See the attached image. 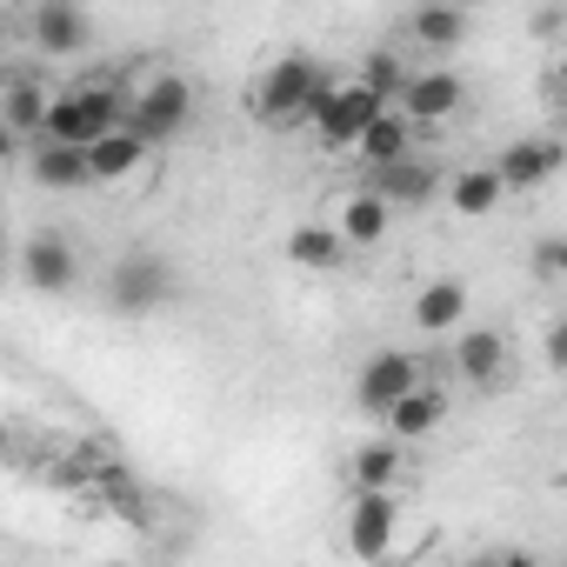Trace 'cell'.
<instances>
[{"label": "cell", "instance_id": "obj_1", "mask_svg": "<svg viewBox=\"0 0 567 567\" xmlns=\"http://www.w3.org/2000/svg\"><path fill=\"white\" fill-rule=\"evenodd\" d=\"M174 295H181V274H174V260L154 254V247L114 254V267H107V280H101V301H107V315H121V321H147V315H161Z\"/></svg>", "mask_w": 567, "mask_h": 567}, {"label": "cell", "instance_id": "obj_2", "mask_svg": "<svg viewBox=\"0 0 567 567\" xmlns=\"http://www.w3.org/2000/svg\"><path fill=\"white\" fill-rule=\"evenodd\" d=\"M401 527H408V501H401V487H354V501H348V527H341V547H348L354 560H394V554H408Z\"/></svg>", "mask_w": 567, "mask_h": 567}, {"label": "cell", "instance_id": "obj_3", "mask_svg": "<svg viewBox=\"0 0 567 567\" xmlns=\"http://www.w3.org/2000/svg\"><path fill=\"white\" fill-rule=\"evenodd\" d=\"M321 74H328V68H321L315 54H280V61H267L260 81H254V94H247V114L267 121V127L308 121V94L321 87Z\"/></svg>", "mask_w": 567, "mask_h": 567}, {"label": "cell", "instance_id": "obj_4", "mask_svg": "<svg viewBox=\"0 0 567 567\" xmlns=\"http://www.w3.org/2000/svg\"><path fill=\"white\" fill-rule=\"evenodd\" d=\"M187 121H194V81H187V74L161 68V74H147V87H134V114H127V127H141L154 147L174 141Z\"/></svg>", "mask_w": 567, "mask_h": 567}, {"label": "cell", "instance_id": "obj_5", "mask_svg": "<svg viewBox=\"0 0 567 567\" xmlns=\"http://www.w3.org/2000/svg\"><path fill=\"white\" fill-rule=\"evenodd\" d=\"M21 280H28L34 295H48V301L74 295V288H81V247H74L68 234H54V227L28 234V247H21Z\"/></svg>", "mask_w": 567, "mask_h": 567}, {"label": "cell", "instance_id": "obj_6", "mask_svg": "<svg viewBox=\"0 0 567 567\" xmlns=\"http://www.w3.org/2000/svg\"><path fill=\"white\" fill-rule=\"evenodd\" d=\"M427 381V368H421V354H408V348H374L368 354V368H361V381H354V408L361 414H388L401 394H414Z\"/></svg>", "mask_w": 567, "mask_h": 567}, {"label": "cell", "instance_id": "obj_7", "mask_svg": "<svg viewBox=\"0 0 567 567\" xmlns=\"http://www.w3.org/2000/svg\"><path fill=\"white\" fill-rule=\"evenodd\" d=\"M454 374H461L467 388H481V394H501L507 374H514L507 334H501V328H461V334H454Z\"/></svg>", "mask_w": 567, "mask_h": 567}, {"label": "cell", "instance_id": "obj_8", "mask_svg": "<svg viewBox=\"0 0 567 567\" xmlns=\"http://www.w3.org/2000/svg\"><path fill=\"white\" fill-rule=\"evenodd\" d=\"M381 107H388V101H381V94H374V87H368L361 74H354V81H341V94H334V107H328V114L315 121V134H321V147H328V154H354V141L368 134V121H374Z\"/></svg>", "mask_w": 567, "mask_h": 567}, {"label": "cell", "instance_id": "obj_9", "mask_svg": "<svg viewBox=\"0 0 567 567\" xmlns=\"http://www.w3.org/2000/svg\"><path fill=\"white\" fill-rule=\"evenodd\" d=\"M368 187L388 194L394 207H427V200L447 194V174H441L434 161H421V154H401V161H388V167H368Z\"/></svg>", "mask_w": 567, "mask_h": 567}, {"label": "cell", "instance_id": "obj_10", "mask_svg": "<svg viewBox=\"0 0 567 567\" xmlns=\"http://www.w3.org/2000/svg\"><path fill=\"white\" fill-rule=\"evenodd\" d=\"M87 154H94V187H127V181H141L154 167V141L141 127H114Z\"/></svg>", "mask_w": 567, "mask_h": 567}, {"label": "cell", "instance_id": "obj_11", "mask_svg": "<svg viewBox=\"0 0 567 567\" xmlns=\"http://www.w3.org/2000/svg\"><path fill=\"white\" fill-rule=\"evenodd\" d=\"M28 174L34 187L74 194V187H94V154L81 141H28Z\"/></svg>", "mask_w": 567, "mask_h": 567}, {"label": "cell", "instance_id": "obj_12", "mask_svg": "<svg viewBox=\"0 0 567 567\" xmlns=\"http://www.w3.org/2000/svg\"><path fill=\"white\" fill-rule=\"evenodd\" d=\"M87 34H94V21L74 8V0H41L34 21H28V41H34L48 61H74V54L87 48Z\"/></svg>", "mask_w": 567, "mask_h": 567}, {"label": "cell", "instance_id": "obj_13", "mask_svg": "<svg viewBox=\"0 0 567 567\" xmlns=\"http://www.w3.org/2000/svg\"><path fill=\"white\" fill-rule=\"evenodd\" d=\"M494 167H501L507 194H534V187H547L567 167V141H507Z\"/></svg>", "mask_w": 567, "mask_h": 567}, {"label": "cell", "instance_id": "obj_14", "mask_svg": "<svg viewBox=\"0 0 567 567\" xmlns=\"http://www.w3.org/2000/svg\"><path fill=\"white\" fill-rule=\"evenodd\" d=\"M461 101H467V87H461V74H454V68H421V74L401 87V107H408L421 127L454 121V114H461Z\"/></svg>", "mask_w": 567, "mask_h": 567}, {"label": "cell", "instance_id": "obj_15", "mask_svg": "<svg viewBox=\"0 0 567 567\" xmlns=\"http://www.w3.org/2000/svg\"><path fill=\"white\" fill-rule=\"evenodd\" d=\"M280 254H288L295 267H308V274H334V267H348L354 247H348V234L334 220H301V227H288Z\"/></svg>", "mask_w": 567, "mask_h": 567}, {"label": "cell", "instance_id": "obj_16", "mask_svg": "<svg viewBox=\"0 0 567 567\" xmlns=\"http://www.w3.org/2000/svg\"><path fill=\"white\" fill-rule=\"evenodd\" d=\"M414 134H421V121H414L401 101H388V107L368 121V134L354 141V154H361V167H388V161L414 154Z\"/></svg>", "mask_w": 567, "mask_h": 567}, {"label": "cell", "instance_id": "obj_17", "mask_svg": "<svg viewBox=\"0 0 567 567\" xmlns=\"http://www.w3.org/2000/svg\"><path fill=\"white\" fill-rule=\"evenodd\" d=\"M447 414H454V401L434 388V381H421L414 394H401L381 421H388V434H401V441H427V434H441L447 427Z\"/></svg>", "mask_w": 567, "mask_h": 567}, {"label": "cell", "instance_id": "obj_18", "mask_svg": "<svg viewBox=\"0 0 567 567\" xmlns=\"http://www.w3.org/2000/svg\"><path fill=\"white\" fill-rule=\"evenodd\" d=\"M414 328L421 334H461L467 328V280H454V274L427 280L414 295Z\"/></svg>", "mask_w": 567, "mask_h": 567}, {"label": "cell", "instance_id": "obj_19", "mask_svg": "<svg viewBox=\"0 0 567 567\" xmlns=\"http://www.w3.org/2000/svg\"><path fill=\"white\" fill-rule=\"evenodd\" d=\"M334 227L348 234V247H354V254H368V247H381V240H388V227H394V200H388V194H374V187H361V194H348V200H341Z\"/></svg>", "mask_w": 567, "mask_h": 567}, {"label": "cell", "instance_id": "obj_20", "mask_svg": "<svg viewBox=\"0 0 567 567\" xmlns=\"http://www.w3.org/2000/svg\"><path fill=\"white\" fill-rule=\"evenodd\" d=\"M441 200H447L461 220H481V214H494V207L507 200V181H501V167H494V161H487V167H454Z\"/></svg>", "mask_w": 567, "mask_h": 567}, {"label": "cell", "instance_id": "obj_21", "mask_svg": "<svg viewBox=\"0 0 567 567\" xmlns=\"http://www.w3.org/2000/svg\"><path fill=\"white\" fill-rule=\"evenodd\" d=\"M48 107H54V87L48 81H34V74H14L8 81V134H14V147H28V141H41V127H48Z\"/></svg>", "mask_w": 567, "mask_h": 567}, {"label": "cell", "instance_id": "obj_22", "mask_svg": "<svg viewBox=\"0 0 567 567\" xmlns=\"http://www.w3.org/2000/svg\"><path fill=\"white\" fill-rule=\"evenodd\" d=\"M348 481L354 487H401L408 481V441L388 434V441H361L348 454Z\"/></svg>", "mask_w": 567, "mask_h": 567}, {"label": "cell", "instance_id": "obj_23", "mask_svg": "<svg viewBox=\"0 0 567 567\" xmlns=\"http://www.w3.org/2000/svg\"><path fill=\"white\" fill-rule=\"evenodd\" d=\"M408 34H414L427 54H447V48L467 41V8H461V0H421V8L408 14Z\"/></svg>", "mask_w": 567, "mask_h": 567}, {"label": "cell", "instance_id": "obj_24", "mask_svg": "<svg viewBox=\"0 0 567 567\" xmlns=\"http://www.w3.org/2000/svg\"><path fill=\"white\" fill-rule=\"evenodd\" d=\"M41 141H81V147H94V114H87L81 87H61V94H54V107H48V127H41Z\"/></svg>", "mask_w": 567, "mask_h": 567}, {"label": "cell", "instance_id": "obj_25", "mask_svg": "<svg viewBox=\"0 0 567 567\" xmlns=\"http://www.w3.org/2000/svg\"><path fill=\"white\" fill-rule=\"evenodd\" d=\"M361 81H368V87H374L381 101H401V87H408L414 74H408V61H401L394 48H374V54L361 61Z\"/></svg>", "mask_w": 567, "mask_h": 567}, {"label": "cell", "instance_id": "obj_26", "mask_svg": "<svg viewBox=\"0 0 567 567\" xmlns=\"http://www.w3.org/2000/svg\"><path fill=\"white\" fill-rule=\"evenodd\" d=\"M534 274L567 280V234H554V240H540V247H534Z\"/></svg>", "mask_w": 567, "mask_h": 567}, {"label": "cell", "instance_id": "obj_27", "mask_svg": "<svg viewBox=\"0 0 567 567\" xmlns=\"http://www.w3.org/2000/svg\"><path fill=\"white\" fill-rule=\"evenodd\" d=\"M540 354H547V368H554V374H567V315H560V321L547 328V341H540Z\"/></svg>", "mask_w": 567, "mask_h": 567}, {"label": "cell", "instance_id": "obj_28", "mask_svg": "<svg viewBox=\"0 0 567 567\" xmlns=\"http://www.w3.org/2000/svg\"><path fill=\"white\" fill-rule=\"evenodd\" d=\"M461 8H467V14H474V8H487V0H461Z\"/></svg>", "mask_w": 567, "mask_h": 567}, {"label": "cell", "instance_id": "obj_29", "mask_svg": "<svg viewBox=\"0 0 567 567\" xmlns=\"http://www.w3.org/2000/svg\"><path fill=\"white\" fill-rule=\"evenodd\" d=\"M560 107H567V94H560Z\"/></svg>", "mask_w": 567, "mask_h": 567}]
</instances>
